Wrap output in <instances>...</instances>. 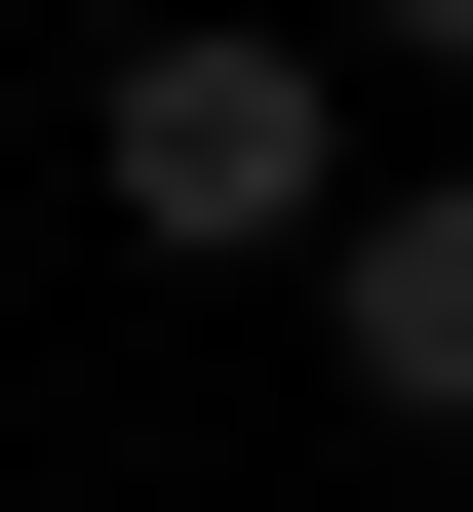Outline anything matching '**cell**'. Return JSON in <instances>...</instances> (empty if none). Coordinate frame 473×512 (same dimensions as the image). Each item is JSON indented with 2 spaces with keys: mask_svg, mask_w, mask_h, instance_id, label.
Instances as JSON below:
<instances>
[{
  "mask_svg": "<svg viewBox=\"0 0 473 512\" xmlns=\"http://www.w3.org/2000/svg\"><path fill=\"white\" fill-rule=\"evenodd\" d=\"M316 355L395 394V434H473V158L434 197H316Z\"/></svg>",
  "mask_w": 473,
  "mask_h": 512,
  "instance_id": "obj_2",
  "label": "cell"
},
{
  "mask_svg": "<svg viewBox=\"0 0 473 512\" xmlns=\"http://www.w3.org/2000/svg\"><path fill=\"white\" fill-rule=\"evenodd\" d=\"M79 197H119L158 276H316V197H355V119H316V40H276V0H158V40L79 79Z\"/></svg>",
  "mask_w": 473,
  "mask_h": 512,
  "instance_id": "obj_1",
  "label": "cell"
},
{
  "mask_svg": "<svg viewBox=\"0 0 473 512\" xmlns=\"http://www.w3.org/2000/svg\"><path fill=\"white\" fill-rule=\"evenodd\" d=\"M355 40H395V79H473V0H355Z\"/></svg>",
  "mask_w": 473,
  "mask_h": 512,
  "instance_id": "obj_3",
  "label": "cell"
}]
</instances>
